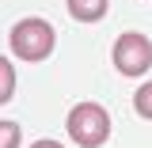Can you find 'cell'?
<instances>
[{"instance_id": "6da1fadb", "label": "cell", "mask_w": 152, "mask_h": 148, "mask_svg": "<svg viewBox=\"0 0 152 148\" xmlns=\"http://www.w3.org/2000/svg\"><path fill=\"white\" fill-rule=\"evenodd\" d=\"M53 27L46 23V19H19L15 27H12V34H8V46L15 50L19 61H46V57L53 53Z\"/></svg>"}, {"instance_id": "7a4b0ae2", "label": "cell", "mask_w": 152, "mask_h": 148, "mask_svg": "<svg viewBox=\"0 0 152 148\" xmlns=\"http://www.w3.org/2000/svg\"><path fill=\"white\" fill-rule=\"evenodd\" d=\"M69 137L80 148H99L110 137V114L99 103H76L69 114Z\"/></svg>"}, {"instance_id": "3957f363", "label": "cell", "mask_w": 152, "mask_h": 148, "mask_svg": "<svg viewBox=\"0 0 152 148\" xmlns=\"http://www.w3.org/2000/svg\"><path fill=\"white\" fill-rule=\"evenodd\" d=\"M114 69L122 76H145L152 69V42L137 31L122 34L114 42Z\"/></svg>"}, {"instance_id": "277c9868", "label": "cell", "mask_w": 152, "mask_h": 148, "mask_svg": "<svg viewBox=\"0 0 152 148\" xmlns=\"http://www.w3.org/2000/svg\"><path fill=\"white\" fill-rule=\"evenodd\" d=\"M107 8H110V0H69V15L76 23H99L107 15Z\"/></svg>"}, {"instance_id": "5b68a950", "label": "cell", "mask_w": 152, "mask_h": 148, "mask_svg": "<svg viewBox=\"0 0 152 148\" xmlns=\"http://www.w3.org/2000/svg\"><path fill=\"white\" fill-rule=\"evenodd\" d=\"M133 106H137V114H141V118H148V122H152V80L145 84V87H137Z\"/></svg>"}, {"instance_id": "8992f818", "label": "cell", "mask_w": 152, "mask_h": 148, "mask_svg": "<svg viewBox=\"0 0 152 148\" xmlns=\"http://www.w3.org/2000/svg\"><path fill=\"white\" fill-rule=\"evenodd\" d=\"M15 144H19V125L4 118L0 122V148H15Z\"/></svg>"}, {"instance_id": "52a82bcc", "label": "cell", "mask_w": 152, "mask_h": 148, "mask_svg": "<svg viewBox=\"0 0 152 148\" xmlns=\"http://www.w3.org/2000/svg\"><path fill=\"white\" fill-rule=\"evenodd\" d=\"M0 72H4V87H0V103H8V99H12V69H8V61L0 65Z\"/></svg>"}, {"instance_id": "ba28073f", "label": "cell", "mask_w": 152, "mask_h": 148, "mask_svg": "<svg viewBox=\"0 0 152 148\" xmlns=\"http://www.w3.org/2000/svg\"><path fill=\"white\" fill-rule=\"evenodd\" d=\"M34 148H61V144H57V141H38Z\"/></svg>"}]
</instances>
